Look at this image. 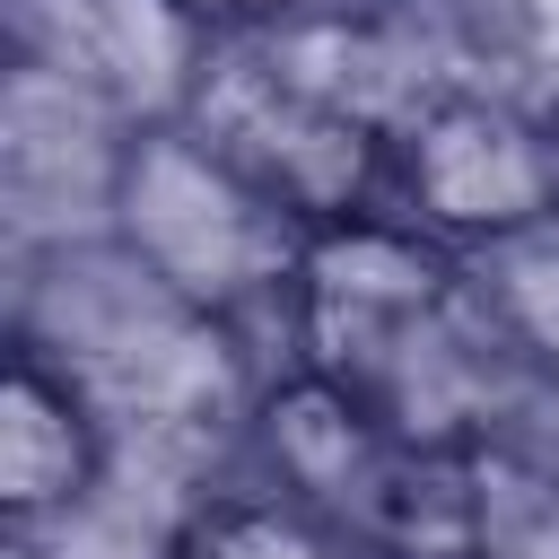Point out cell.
Instances as JSON below:
<instances>
[{
	"mask_svg": "<svg viewBox=\"0 0 559 559\" xmlns=\"http://www.w3.org/2000/svg\"><path fill=\"white\" fill-rule=\"evenodd\" d=\"M262 489L323 515L358 559H463V454H419L349 393L280 367L245 419Z\"/></svg>",
	"mask_w": 559,
	"mask_h": 559,
	"instance_id": "277c9868",
	"label": "cell"
},
{
	"mask_svg": "<svg viewBox=\"0 0 559 559\" xmlns=\"http://www.w3.org/2000/svg\"><path fill=\"white\" fill-rule=\"evenodd\" d=\"M384 210L445 253H489L559 210V122L550 105L498 87H445L384 140Z\"/></svg>",
	"mask_w": 559,
	"mask_h": 559,
	"instance_id": "5b68a950",
	"label": "cell"
},
{
	"mask_svg": "<svg viewBox=\"0 0 559 559\" xmlns=\"http://www.w3.org/2000/svg\"><path fill=\"white\" fill-rule=\"evenodd\" d=\"M114 463V428L105 411L79 393V376H61L44 349H9L0 376V524L9 542L61 524Z\"/></svg>",
	"mask_w": 559,
	"mask_h": 559,
	"instance_id": "9c48e42d",
	"label": "cell"
},
{
	"mask_svg": "<svg viewBox=\"0 0 559 559\" xmlns=\"http://www.w3.org/2000/svg\"><path fill=\"white\" fill-rule=\"evenodd\" d=\"M218 44L227 35L201 26L183 0H9V61L52 70L122 131L183 122Z\"/></svg>",
	"mask_w": 559,
	"mask_h": 559,
	"instance_id": "52a82bcc",
	"label": "cell"
},
{
	"mask_svg": "<svg viewBox=\"0 0 559 559\" xmlns=\"http://www.w3.org/2000/svg\"><path fill=\"white\" fill-rule=\"evenodd\" d=\"M306 96H323L332 114L367 122L376 140H393L419 105H437L445 87H463L454 70H437L428 35L393 9H323L306 0L297 17H280L271 35H253Z\"/></svg>",
	"mask_w": 559,
	"mask_h": 559,
	"instance_id": "ba28073f",
	"label": "cell"
},
{
	"mask_svg": "<svg viewBox=\"0 0 559 559\" xmlns=\"http://www.w3.org/2000/svg\"><path fill=\"white\" fill-rule=\"evenodd\" d=\"M253 192H271L306 236L384 210V140L323 96H306L253 35H227L183 114Z\"/></svg>",
	"mask_w": 559,
	"mask_h": 559,
	"instance_id": "8992f818",
	"label": "cell"
},
{
	"mask_svg": "<svg viewBox=\"0 0 559 559\" xmlns=\"http://www.w3.org/2000/svg\"><path fill=\"white\" fill-rule=\"evenodd\" d=\"M175 559H358V550L280 489H210L192 507Z\"/></svg>",
	"mask_w": 559,
	"mask_h": 559,
	"instance_id": "7c38bea8",
	"label": "cell"
},
{
	"mask_svg": "<svg viewBox=\"0 0 559 559\" xmlns=\"http://www.w3.org/2000/svg\"><path fill=\"white\" fill-rule=\"evenodd\" d=\"M463 559H559V463L515 445L463 454Z\"/></svg>",
	"mask_w": 559,
	"mask_h": 559,
	"instance_id": "30bf717a",
	"label": "cell"
},
{
	"mask_svg": "<svg viewBox=\"0 0 559 559\" xmlns=\"http://www.w3.org/2000/svg\"><path fill=\"white\" fill-rule=\"evenodd\" d=\"M201 26H218V35H271L280 17H297L306 0H183Z\"/></svg>",
	"mask_w": 559,
	"mask_h": 559,
	"instance_id": "4fadbf2b",
	"label": "cell"
},
{
	"mask_svg": "<svg viewBox=\"0 0 559 559\" xmlns=\"http://www.w3.org/2000/svg\"><path fill=\"white\" fill-rule=\"evenodd\" d=\"M288 367L349 393L419 454H472L524 384V358L489 323L472 262L393 210L323 227L288 297Z\"/></svg>",
	"mask_w": 559,
	"mask_h": 559,
	"instance_id": "6da1fadb",
	"label": "cell"
},
{
	"mask_svg": "<svg viewBox=\"0 0 559 559\" xmlns=\"http://www.w3.org/2000/svg\"><path fill=\"white\" fill-rule=\"evenodd\" d=\"M61 323H26L17 341L79 376L122 445H201L218 419H253L262 384H245L236 332L218 314L166 297L105 236L61 245Z\"/></svg>",
	"mask_w": 559,
	"mask_h": 559,
	"instance_id": "7a4b0ae2",
	"label": "cell"
},
{
	"mask_svg": "<svg viewBox=\"0 0 559 559\" xmlns=\"http://www.w3.org/2000/svg\"><path fill=\"white\" fill-rule=\"evenodd\" d=\"M550 122H559V105H550Z\"/></svg>",
	"mask_w": 559,
	"mask_h": 559,
	"instance_id": "9a60e30c",
	"label": "cell"
},
{
	"mask_svg": "<svg viewBox=\"0 0 559 559\" xmlns=\"http://www.w3.org/2000/svg\"><path fill=\"white\" fill-rule=\"evenodd\" d=\"M105 245L140 262L166 297L218 314L227 332H245L253 314H280L288 332V297H297L314 236L271 192H253L192 122H166V131H131Z\"/></svg>",
	"mask_w": 559,
	"mask_h": 559,
	"instance_id": "3957f363",
	"label": "cell"
},
{
	"mask_svg": "<svg viewBox=\"0 0 559 559\" xmlns=\"http://www.w3.org/2000/svg\"><path fill=\"white\" fill-rule=\"evenodd\" d=\"M542 105H559V70H550V87H542Z\"/></svg>",
	"mask_w": 559,
	"mask_h": 559,
	"instance_id": "5bb4252c",
	"label": "cell"
},
{
	"mask_svg": "<svg viewBox=\"0 0 559 559\" xmlns=\"http://www.w3.org/2000/svg\"><path fill=\"white\" fill-rule=\"evenodd\" d=\"M472 288L489 306V323L507 332V349L542 376H559V210L515 227L507 245L472 253Z\"/></svg>",
	"mask_w": 559,
	"mask_h": 559,
	"instance_id": "8fae6325",
	"label": "cell"
}]
</instances>
